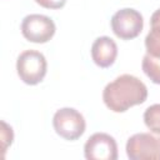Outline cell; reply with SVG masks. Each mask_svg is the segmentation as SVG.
<instances>
[{
  "mask_svg": "<svg viewBox=\"0 0 160 160\" xmlns=\"http://www.w3.org/2000/svg\"><path fill=\"white\" fill-rule=\"evenodd\" d=\"M126 155L130 160H160V134H134L128 139Z\"/></svg>",
  "mask_w": 160,
  "mask_h": 160,
  "instance_id": "cell-3",
  "label": "cell"
},
{
  "mask_svg": "<svg viewBox=\"0 0 160 160\" xmlns=\"http://www.w3.org/2000/svg\"><path fill=\"white\" fill-rule=\"evenodd\" d=\"M55 22L46 15L30 14L26 15L21 21L22 36L35 44L48 42L55 34Z\"/></svg>",
  "mask_w": 160,
  "mask_h": 160,
  "instance_id": "cell-6",
  "label": "cell"
},
{
  "mask_svg": "<svg viewBox=\"0 0 160 160\" xmlns=\"http://www.w3.org/2000/svg\"><path fill=\"white\" fill-rule=\"evenodd\" d=\"M84 155L88 160H116L118 144L106 132L92 134L84 145Z\"/></svg>",
  "mask_w": 160,
  "mask_h": 160,
  "instance_id": "cell-7",
  "label": "cell"
},
{
  "mask_svg": "<svg viewBox=\"0 0 160 160\" xmlns=\"http://www.w3.org/2000/svg\"><path fill=\"white\" fill-rule=\"evenodd\" d=\"M142 71L145 75L154 82L160 85V58L151 56L150 54L146 52V55L142 58L141 62Z\"/></svg>",
  "mask_w": 160,
  "mask_h": 160,
  "instance_id": "cell-10",
  "label": "cell"
},
{
  "mask_svg": "<svg viewBox=\"0 0 160 160\" xmlns=\"http://www.w3.org/2000/svg\"><path fill=\"white\" fill-rule=\"evenodd\" d=\"M144 122L151 132L160 134V104L150 105L145 110Z\"/></svg>",
  "mask_w": 160,
  "mask_h": 160,
  "instance_id": "cell-11",
  "label": "cell"
},
{
  "mask_svg": "<svg viewBox=\"0 0 160 160\" xmlns=\"http://www.w3.org/2000/svg\"><path fill=\"white\" fill-rule=\"evenodd\" d=\"M148 98L146 85L136 76L122 74L109 82L102 91V100L114 112H124L131 106L142 104Z\"/></svg>",
  "mask_w": 160,
  "mask_h": 160,
  "instance_id": "cell-1",
  "label": "cell"
},
{
  "mask_svg": "<svg viewBox=\"0 0 160 160\" xmlns=\"http://www.w3.org/2000/svg\"><path fill=\"white\" fill-rule=\"evenodd\" d=\"M35 2L45 9H61L65 4L66 0H35Z\"/></svg>",
  "mask_w": 160,
  "mask_h": 160,
  "instance_id": "cell-13",
  "label": "cell"
},
{
  "mask_svg": "<svg viewBox=\"0 0 160 160\" xmlns=\"http://www.w3.org/2000/svg\"><path fill=\"white\" fill-rule=\"evenodd\" d=\"M118 56V45L109 36L96 38L91 45V58L99 68L111 66Z\"/></svg>",
  "mask_w": 160,
  "mask_h": 160,
  "instance_id": "cell-8",
  "label": "cell"
},
{
  "mask_svg": "<svg viewBox=\"0 0 160 160\" xmlns=\"http://www.w3.org/2000/svg\"><path fill=\"white\" fill-rule=\"evenodd\" d=\"M111 30L112 32L121 40H131L135 39L144 28L142 15L131 8H125L118 10L111 20Z\"/></svg>",
  "mask_w": 160,
  "mask_h": 160,
  "instance_id": "cell-5",
  "label": "cell"
},
{
  "mask_svg": "<svg viewBox=\"0 0 160 160\" xmlns=\"http://www.w3.org/2000/svg\"><path fill=\"white\" fill-rule=\"evenodd\" d=\"M52 126L59 136L65 140L74 141L85 132L86 122L82 114H80L76 109L62 108L54 114Z\"/></svg>",
  "mask_w": 160,
  "mask_h": 160,
  "instance_id": "cell-4",
  "label": "cell"
},
{
  "mask_svg": "<svg viewBox=\"0 0 160 160\" xmlns=\"http://www.w3.org/2000/svg\"><path fill=\"white\" fill-rule=\"evenodd\" d=\"M148 54L160 58V9L155 10L150 18V31L145 38Z\"/></svg>",
  "mask_w": 160,
  "mask_h": 160,
  "instance_id": "cell-9",
  "label": "cell"
},
{
  "mask_svg": "<svg viewBox=\"0 0 160 160\" xmlns=\"http://www.w3.org/2000/svg\"><path fill=\"white\" fill-rule=\"evenodd\" d=\"M16 70L19 78L28 85L41 82L46 75L48 62L45 56L36 50L22 51L16 60Z\"/></svg>",
  "mask_w": 160,
  "mask_h": 160,
  "instance_id": "cell-2",
  "label": "cell"
},
{
  "mask_svg": "<svg viewBox=\"0 0 160 160\" xmlns=\"http://www.w3.org/2000/svg\"><path fill=\"white\" fill-rule=\"evenodd\" d=\"M0 138H1V150H2V158H4L8 146L11 145L12 139H14L12 128L9 126L5 121H1V135H0Z\"/></svg>",
  "mask_w": 160,
  "mask_h": 160,
  "instance_id": "cell-12",
  "label": "cell"
}]
</instances>
